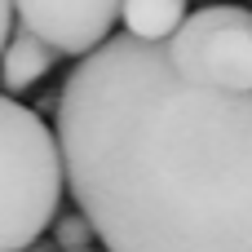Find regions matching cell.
I'll list each match as a JSON object with an SVG mask.
<instances>
[{
    "instance_id": "1",
    "label": "cell",
    "mask_w": 252,
    "mask_h": 252,
    "mask_svg": "<svg viewBox=\"0 0 252 252\" xmlns=\"http://www.w3.org/2000/svg\"><path fill=\"white\" fill-rule=\"evenodd\" d=\"M53 124L106 252H252V93L186 80L164 40L120 31L75 62Z\"/></svg>"
},
{
    "instance_id": "2",
    "label": "cell",
    "mask_w": 252,
    "mask_h": 252,
    "mask_svg": "<svg viewBox=\"0 0 252 252\" xmlns=\"http://www.w3.org/2000/svg\"><path fill=\"white\" fill-rule=\"evenodd\" d=\"M62 155L40 111L0 93V252H18L53 226L62 208Z\"/></svg>"
},
{
    "instance_id": "3",
    "label": "cell",
    "mask_w": 252,
    "mask_h": 252,
    "mask_svg": "<svg viewBox=\"0 0 252 252\" xmlns=\"http://www.w3.org/2000/svg\"><path fill=\"white\" fill-rule=\"evenodd\" d=\"M177 75L252 93V13L239 4H208L186 13L182 27L164 40Z\"/></svg>"
},
{
    "instance_id": "4",
    "label": "cell",
    "mask_w": 252,
    "mask_h": 252,
    "mask_svg": "<svg viewBox=\"0 0 252 252\" xmlns=\"http://www.w3.org/2000/svg\"><path fill=\"white\" fill-rule=\"evenodd\" d=\"M124 0H13L18 27L35 31L58 58H84L115 35Z\"/></svg>"
},
{
    "instance_id": "5",
    "label": "cell",
    "mask_w": 252,
    "mask_h": 252,
    "mask_svg": "<svg viewBox=\"0 0 252 252\" xmlns=\"http://www.w3.org/2000/svg\"><path fill=\"white\" fill-rule=\"evenodd\" d=\"M53 66H58V53L27 27H18L13 40H4V49H0V84H4V93L35 89Z\"/></svg>"
},
{
    "instance_id": "6",
    "label": "cell",
    "mask_w": 252,
    "mask_h": 252,
    "mask_svg": "<svg viewBox=\"0 0 252 252\" xmlns=\"http://www.w3.org/2000/svg\"><path fill=\"white\" fill-rule=\"evenodd\" d=\"M186 18V0H124L120 22L133 40H168Z\"/></svg>"
},
{
    "instance_id": "7",
    "label": "cell",
    "mask_w": 252,
    "mask_h": 252,
    "mask_svg": "<svg viewBox=\"0 0 252 252\" xmlns=\"http://www.w3.org/2000/svg\"><path fill=\"white\" fill-rule=\"evenodd\" d=\"M53 248L58 252H75V248H89L97 235H93V226H89V217L75 208V213H62L58 208V217H53Z\"/></svg>"
},
{
    "instance_id": "8",
    "label": "cell",
    "mask_w": 252,
    "mask_h": 252,
    "mask_svg": "<svg viewBox=\"0 0 252 252\" xmlns=\"http://www.w3.org/2000/svg\"><path fill=\"white\" fill-rule=\"evenodd\" d=\"M9 22H13V0H0V49L9 40Z\"/></svg>"
},
{
    "instance_id": "9",
    "label": "cell",
    "mask_w": 252,
    "mask_h": 252,
    "mask_svg": "<svg viewBox=\"0 0 252 252\" xmlns=\"http://www.w3.org/2000/svg\"><path fill=\"white\" fill-rule=\"evenodd\" d=\"M18 252H58V248H53V239H35V244H27V248H18Z\"/></svg>"
}]
</instances>
